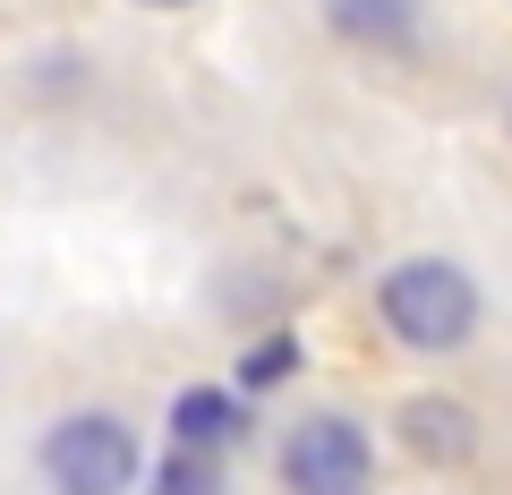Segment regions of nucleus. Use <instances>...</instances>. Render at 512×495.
Returning a JSON list of instances; mask_svg holds the SVG:
<instances>
[{"instance_id":"obj_1","label":"nucleus","mask_w":512,"mask_h":495,"mask_svg":"<svg viewBox=\"0 0 512 495\" xmlns=\"http://www.w3.org/2000/svg\"><path fill=\"white\" fill-rule=\"evenodd\" d=\"M376 316L402 350H461L478 333V282L453 257H402L376 282Z\"/></svg>"},{"instance_id":"obj_2","label":"nucleus","mask_w":512,"mask_h":495,"mask_svg":"<svg viewBox=\"0 0 512 495\" xmlns=\"http://www.w3.org/2000/svg\"><path fill=\"white\" fill-rule=\"evenodd\" d=\"M43 478H52V495H128L146 478V461H137V436L120 419L77 410L43 436Z\"/></svg>"},{"instance_id":"obj_3","label":"nucleus","mask_w":512,"mask_h":495,"mask_svg":"<svg viewBox=\"0 0 512 495\" xmlns=\"http://www.w3.org/2000/svg\"><path fill=\"white\" fill-rule=\"evenodd\" d=\"M282 487L291 495H367L376 487V453H367V427L342 410H316L282 436Z\"/></svg>"},{"instance_id":"obj_4","label":"nucleus","mask_w":512,"mask_h":495,"mask_svg":"<svg viewBox=\"0 0 512 495\" xmlns=\"http://www.w3.org/2000/svg\"><path fill=\"white\" fill-rule=\"evenodd\" d=\"M402 444L427 461V470H461V461L478 453V419L453 402V393H419V402H402Z\"/></svg>"},{"instance_id":"obj_5","label":"nucleus","mask_w":512,"mask_h":495,"mask_svg":"<svg viewBox=\"0 0 512 495\" xmlns=\"http://www.w3.org/2000/svg\"><path fill=\"white\" fill-rule=\"evenodd\" d=\"M248 436V402L222 385H188L180 402H171V444H188V453H231V444Z\"/></svg>"},{"instance_id":"obj_6","label":"nucleus","mask_w":512,"mask_h":495,"mask_svg":"<svg viewBox=\"0 0 512 495\" xmlns=\"http://www.w3.org/2000/svg\"><path fill=\"white\" fill-rule=\"evenodd\" d=\"M325 26L359 52H410L419 43V0H325Z\"/></svg>"},{"instance_id":"obj_7","label":"nucleus","mask_w":512,"mask_h":495,"mask_svg":"<svg viewBox=\"0 0 512 495\" xmlns=\"http://www.w3.org/2000/svg\"><path fill=\"white\" fill-rule=\"evenodd\" d=\"M154 495H222V453H171L163 470H154Z\"/></svg>"},{"instance_id":"obj_8","label":"nucleus","mask_w":512,"mask_h":495,"mask_svg":"<svg viewBox=\"0 0 512 495\" xmlns=\"http://www.w3.org/2000/svg\"><path fill=\"white\" fill-rule=\"evenodd\" d=\"M291 367H299V342H291V333H274L265 350H248L239 376H248V385H274V376H291Z\"/></svg>"},{"instance_id":"obj_9","label":"nucleus","mask_w":512,"mask_h":495,"mask_svg":"<svg viewBox=\"0 0 512 495\" xmlns=\"http://www.w3.org/2000/svg\"><path fill=\"white\" fill-rule=\"evenodd\" d=\"M137 9H188V0H137Z\"/></svg>"}]
</instances>
